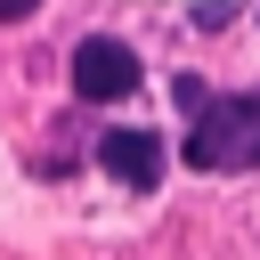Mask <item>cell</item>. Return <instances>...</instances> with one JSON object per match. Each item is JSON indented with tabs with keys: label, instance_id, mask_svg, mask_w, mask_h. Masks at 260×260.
<instances>
[{
	"label": "cell",
	"instance_id": "1",
	"mask_svg": "<svg viewBox=\"0 0 260 260\" xmlns=\"http://www.w3.org/2000/svg\"><path fill=\"white\" fill-rule=\"evenodd\" d=\"M187 162L195 171H252L260 162V89L203 98V114L187 130Z\"/></svg>",
	"mask_w": 260,
	"mask_h": 260
},
{
	"label": "cell",
	"instance_id": "2",
	"mask_svg": "<svg viewBox=\"0 0 260 260\" xmlns=\"http://www.w3.org/2000/svg\"><path fill=\"white\" fill-rule=\"evenodd\" d=\"M130 89H138V57H130L122 41L89 32V41L73 49V98H89V106H114V98H130Z\"/></svg>",
	"mask_w": 260,
	"mask_h": 260
},
{
	"label": "cell",
	"instance_id": "3",
	"mask_svg": "<svg viewBox=\"0 0 260 260\" xmlns=\"http://www.w3.org/2000/svg\"><path fill=\"white\" fill-rule=\"evenodd\" d=\"M98 162H106L122 187H162V138H154V130H106V138H98Z\"/></svg>",
	"mask_w": 260,
	"mask_h": 260
},
{
	"label": "cell",
	"instance_id": "4",
	"mask_svg": "<svg viewBox=\"0 0 260 260\" xmlns=\"http://www.w3.org/2000/svg\"><path fill=\"white\" fill-rule=\"evenodd\" d=\"M41 0H0V24H16V16H32Z\"/></svg>",
	"mask_w": 260,
	"mask_h": 260
}]
</instances>
